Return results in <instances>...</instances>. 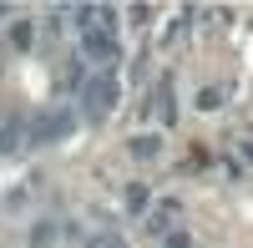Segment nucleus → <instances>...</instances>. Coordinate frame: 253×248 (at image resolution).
I'll return each instance as SVG.
<instances>
[{"mask_svg": "<svg viewBox=\"0 0 253 248\" xmlns=\"http://www.w3.org/2000/svg\"><path fill=\"white\" fill-rule=\"evenodd\" d=\"M112 96H117V86H112V76H96L91 86H86V112H91V117H101V112H112Z\"/></svg>", "mask_w": 253, "mask_h": 248, "instance_id": "f257e3e1", "label": "nucleus"}, {"mask_svg": "<svg viewBox=\"0 0 253 248\" xmlns=\"http://www.w3.org/2000/svg\"><path fill=\"white\" fill-rule=\"evenodd\" d=\"M86 51L101 56V61H112V56H117V46H112V36H107V31H86Z\"/></svg>", "mask_w": 253, "mask_h": 248, "instance_id": "f03ea898", "label": "nucleus"}, {"mask_svg": "<svg viewBox=\"0 0 253 248\" xmlns=\"http://www.w3.org/2000/svg\"><path fill=\"white\" fill-rule=\"evenodd\" d=\"M91 248H117V243H112V238H96V243H91Z\"/></svg>", "mask_w": 253, "mask_h": 248, "instance_id": "7ed1b4c3", "label": "nucleus"}]
</instances>
